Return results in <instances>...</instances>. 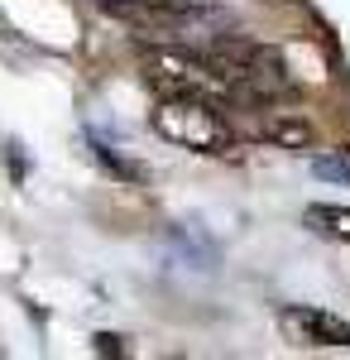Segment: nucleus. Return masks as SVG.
Returning <instances> with one entry per match:
<instances>
[{
    "label": "nucleus",
    "instance_id": "obj_1",
    "mask_svg": "<svg viewBox=\"0 0 350 360\" xmlns=\"http://www.w3.org/2000/svg\"><path fill=\"white\" fill-rule=\"evenodd\" d=\"M202 58L226 77V86H231L235 96H249V101L293 96L288 63H283V53L269 49V44H254V39H240V34H221V39H212V44L202 49Z\"/></svg>",
    "mask_w": 350,
    "mask_h": 360
},
{
    "label": "nucleus",
    "instance_id": "obj_2",
    "mask_svg": "<svg viewBox=\"0 0 350 360\" xmlns=\"http://www.w3.org/2000/svg\"><path fill=\"white\" fill-rule=\"evenodd\" d=\"M106 15L130 25L135 34H154L183 49H207L212 39H221L231 20L202 10V5H183V0H106Z\"/></svg>",
    "mask_w": 350,
    "mask_h": 360
},
{
    "label": "nucleus",
    "instance_id": "obj_3",
    "mask_svg": "<svg viewBox=\"0 0 350 360\" xmlns=\"http://www.w3.org/2000/svg\"><path fill=\"white\" fill-rule=\"evenodd\" d=\"M154 130H159L168 144H183V149H197V154H226L235 135L231 125L221 120V106L207 101V96H163L159 111L149 115Z\"/></svg>",
    "mask_w": 350,
    "mask_h": 360
},
{
    "label": "nucleus",
    "instance_id": "obj_4",
    "mask_svg": "<svg viewBox=\"0 0 350 360\" xmlns=\"http://www.w3.org/2000/svg\"><path fill=\"white\" fill-rule=\"evenodd\" d=\"M283 327L302 346H350V322L326 307H283Z\"/></svg>",
    "mask_w": 350,
    "mask_h": 360
},
{
    "label": "nucleus",
    "instance_id": "obj_5",
    "mask_svg": "<svg viewBox=\"0 0 350 360\" xmlns=\"http://www.w3.org/2000/svg\"><path fill=\"white\" fill-rule=\"evenodd\" d=\"M302 221H307V231H317V236H326V240L350 245V207H336V202H312V207L302 212Z\"/></svg>",
    "mask_w": 350,
    "mask_h": 360
},
{
    "label": "nucleus",
    "instance_id": "obj_6",
    "mask_svg": "<svg viewBox=\"0 0 350 360\" xmlns=\"http://www.w3.org/2000/svg\"><path fill=\"white\" fill-rule=\"evenodd\" d=\"M264 135L278 139V144H293V149H307V144H312V125H307V120H269Z\"/></svg>",
    "mask_w": 350,
    "mask_h": 360
},
{
    "label": "nucleus",
    "instance_id": "obj_7",
    "mask_svg": "<svg viewBox=\"0 0 350 360\" xmlns=\"http://www.w3.org/2000/svg\"><path fill=\"white\" fill-rule=\"evenodd\" d=\"M312 173L326 178V183L350 188V154H322V159H312Z\"/></svg>",
    "mask_w": 350,
    "mask_h": 360
}]
</instances>
